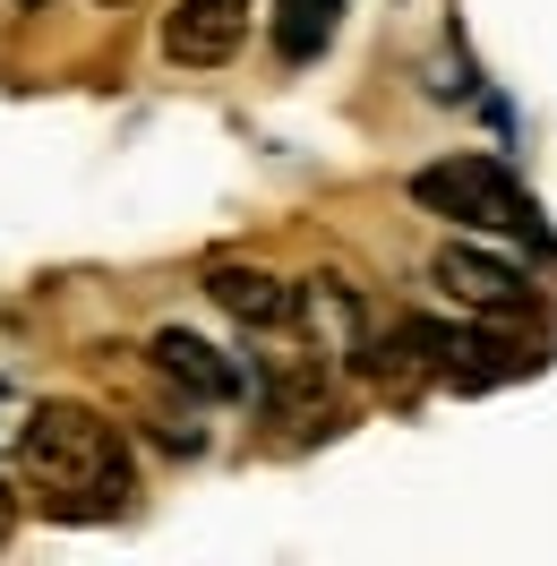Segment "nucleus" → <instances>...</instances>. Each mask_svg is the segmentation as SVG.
Wrapping results in <instances>:
<instances>
[{"mask_svg":"<svg viewBox=\"0 0 557 566\" xmlns=\"http://www.w3.org/2000/svg\"><path fill=\"white\" fill-rule=\"evenodd\" d=\"M292 318L309 326L317 353H360V335H369V310H360V292L344 275H309L292 283Z\"/></svg>","mask_w":557,"mask_h":566,"instance_id":"8","label":"nucleus"},{"mask_svg":"<svg viewBox=\"0 0 557 566\" xmlns=\"http://www.w3.org/2000/svg\"><path fill=\"white\" fill-rule=\"evenodd\" d=\"M155 369H164L180 395H198V403H241V395L258 387L241 360H223L207 335H180V326H164V335H155Z\"/></svg>","mask_w":557,"mask_h":566,"instance_id":"6","label":"nucleus"},{"mask_svg":"<svg viewBox=\"0 0 557 566\" xmlns=\"http://www.w3.org/2000/svg\"><path fill=\"white\" fill-rule=\"evenodd\" d=\"M0 532H9V481H0Z\"/></svg>","mask_w":557,"mask_h":566,"instance_id":"11","label":"nucleus"},{"mask_svg":"<svg viewBox=\"0 0 557 566\" xmlns=\"http://www.w3.org/2000/svg\"><path fill=\"white\" fill-rule=\"evenodd\" d=\"M249 395H266V412H275L283 429H317V421H326V403H335L326 360H283V369H266Z\"/></svg>","mask_w":557,"mask_h":566,"instance_id":"9","label":"nucleus"},{"mask_svg":"<svg viewBox=\"0 0 557 566\" xmlns=\"http://www.w3.org/2000/svg\"><path fill=\"white\" fill-rule=\"evenodd\" d=\"M18 455H27V481L43 497H61L70 515H104L129 497V455L104 429V412H86V403H35Z\"/></svg>","mask_w":557,"mask_h":566,"instance_id":"1","label":"nucleus"},{"mask_svg":"<svg viewBox=\"0 0 557 566\" xmlns=\"http://www.w3.org/2000/svg\"><path fill=\"white\" fill-rule=\"evenodd\" d=\"M335 18H344V0H275V43H283V61H309V52H326Z\"/></svg>","mask_w":557,"mask_h":566,"instance_id":"10","label":"nucleus"},{"mask_svg":"<svg viewBox=\"0 0 557 566\" xmlns=\"http://www.w3.org/2000/svg\"><path fill=\"white\" fill-rule=\"evenodd\" d=\"M249 18H258V0H180L164 18V61L172 70H223L249 43Z\"/></svg>","mask_w":557,"mask_h":566,"instance_id":"5","label":"nucleus"},{"mask_svg":"<svg viewBox=\"0 0 557 566\" xmlns=\"http://www.w3.org/2000/svg\"><path fill=\"white\" fill-rule=\"evenodd\" d=\"M207 301L223 310V318H241V326H283L292 318V283H283L275 266H258V258H214L207 266Z\"/></svg>","mask_w":557,"mask_h":566,"instance_id":"7","label":"nucleus"},{"mask_svg":"<svg viewBox=\"0 0 557 566\" xmlns=\"http://www.w3.org/2000/svg\"><path fill=\"white\" fill-rule=\"evenodd\" d=\"M395 344H403L412 369L438 378V387H497V378H523V369H532L515 344H497L481 326H446V318H403Z\"/></svg>","mask_w":557,"mask_h":566,"instance_id":"3","label":"nucleus"},{"mask_svg":"<svg viewBox=\"0 0 557 566\" xmlns=\"http://www.w3.org/2000/svg\"><path fill=\"white\" fill-rule=\"evenodd\" d=\"M429 275H438V292H446L463 318H523L532 310V275H523L515 258L481 249V241H446Z\"/></svg>","mask_w":557,"mask_h":566,"instance_id":"4","label":"nucleus"},{"mask_svg":"<svg viewBox=\"0 0 557 566\" xmlns=\"http://www.w3.org/2000/svg\"><path fill=\"white\" fill-rule=\"evenodd\" d=\"M412 198L438 223H463V232H488V241H540V214L515 189V172L497 155H446V164H420Z\"/></svg>","mask_w":557,"mask_h":566,"instance_id":"2","label":"nucleus"}]
</instances>
